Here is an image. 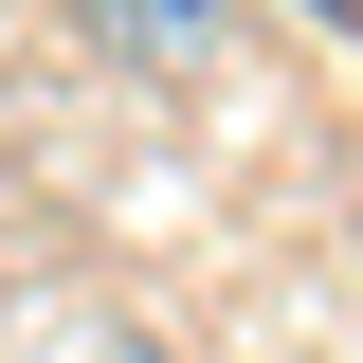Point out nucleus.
<instances>
[{"label":"nucleus","instance_id":"f257e3e1","mask_svg":"<svg viewBox=\"0 0 363 363\" xmlns=\"http://www.w3.org/2000/svg\"><path fill=\"white\" fill-rule=\"evenodd\" d=\"M73 37L109 55V73H218L236 0H73Z\"/></svg>","mask_w":363,"mask_h":363},{"label":"nucleus","instance_id":"f03ea898","mask_svg":"<svg viewBox=\"0 0 363 363\" xmlns=\"http://www.w3.org/2000/svg\"><path fill=\"white\" fill-rule=\"evenodd\" d=\"M309 18H345V37H363V0H309Z\"/></svg>","mask_w":363,"mask_h":363},{"label":"nucleus","instance_id":"7ed1b4c3","mask_svg":"<svg viewBox=\"0 0 363 363\" xmlns=\"http://www.w3.org/2000/svg\"><path fill=\"white\" fill-rule=\"evenodd\" d=\"M109 363H128V345H109Z\"/></svg>","mask_w":363,"mask_h":363}]
</instances>
